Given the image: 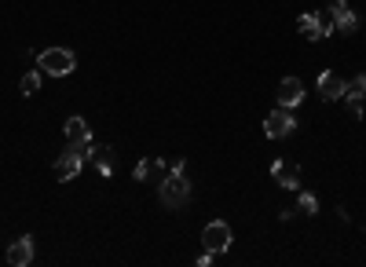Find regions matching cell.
<instances>
[{"instance_id": "obj_1", "label": "cell", "mask_w": 366, "mask_h": 267, "mask_svg": "<svg viewBox=\"0 0 366 267\" xmlns=\"http://www.w3.org/2000/svg\"><path fill=\"white\" fill-rule=\"evenodd\" d=\"M158 198H161V205L165 209H183L190 202V183H187V176L183 172H168L161 187H158Z\"/></svg>"}, {"instance_id": "obj_5", "label": "cell", "mask_w": 366, "mask_h": 267, "mask_svg": "<svg viewBox=\"0 0 366 267\" xmlns=\"http://www.w3.org/2000/svg\"><path fill=\"white\" fill-rule=\"evenodd\" d=\"M300 103H304V84H300L297 77H286L282 84H278V106H282V110H297Z\"/></svg>"}, {"instance_id": "obj_8", "label": "cell", "mask_w": 366, "mask_h": 267, "mask_svg": "<svg viewBox=\"0 0 366 267\" xmlns=\"http://www.w3.org/2000/svg\"><path fill=\"white\" fill-rule=\"evenodd\" d=\"M344 92H348V81H341V77L330 74V70L319 74V96H322V99L333 103V99H344Z\"/></svg>"}, {"instance_id": "obj_22", "label": "cell", "mask_w": 366, "mask_h": 267, "mask_svg": "<svg viewBox=\"0 0 366 267\" xmlns=\"http://www.w3.org/2000/svg\"><path fill=\"white\" fill-rule=\"evenodd\" d=\"M344 8H348L344 0H330V11H333V15H337V11H344Z\"/></svg>"}, {"instance_id": "obj_19", "label": "cell", "mask_w": 366, "mask_h": 267, "mask_svg": "<svg viewBox=\"0 0 366 267\" xmlns=\"http://www.w3.org/2000/svg\"><path fill=\"white\" fill-rule=\"evenodd\" d=\"M344 110H348L352 118H359V121H362V99H355V96H344Z\"/></svg>"}, {"instance_id": "obj_21", "label": "cell", "mask_w": 366, "mask_h": 267, "mask_svg": "<svg viewBox=\"0 0 366 267\" xmlns=\"http://www.w3.org/2000/svg\"><path fill=\"white\" fill-rule=\"evenodd\" d=\"M212 256H217V253H209V249H205V253L198 256V267H209V263H212Z\"/></svg>"}, {"instance_id": "obj_12", "label": "cell", "mask_w": 366, "mask_h": 267, "mask_svg": "<svg viewBox=\"0 0 366 267\" xmlns=\"http://www.w3.org/2000/svg\"><path fill=\"white\" fill-rule=\"evenodd\" d=\"M297 30L304 33L308 40H322V33H319V11H308V15H300V18H297Z\"/></svg>"}, {"instance_id": "obj_16", "label": "cell", "mask_w": 366, "mask_h": 267, "mask_svg": "<svg viewBox=\"0 0 366 267\" xmlns=\"http://www.w3.org/2000/svg\"><path fill=\"white\" fill-rule=\"evenodd\" d=\"M319 33H322V40H326L330 33H337V18H333V11H326V15L319 11Z\"/></svg>"}, {"instance_id": "obj_13", "label": "cell", "mask_w": 366, "mask_h": 267, "mask_svg": "<svg viewBox=\"0 0 366 267\" xmlns=\"http://www.w3.org/2000/svg\"><path fill=\"white\" fill-rule=\"evenodd\" d=\"M161 165H165V161H158V158H143V161L136 165V180H139V183L154 180V176L161 172Z\"/></svg>"}, {"instance_id": "obj_17", "label": "cell", "mask_w": 366, "mask_h": 267, "mask_svg": "<svg viewBox=\"0 0 366 267\" xmlns=\"http://www.w3.org/2000/svg\"><path fill=\"white\" fill-rule=\"evenodd\" d=\"M18 88H23V96H37L40 92V74H26Z\"/></svg>"}, {"instance_id": "obj_14", "label": "cell", "mask_w": 366, "mask_h": 267, "mask_svg": "<svg viewBox=\"0 0 366 267\" xmlns=\"http://www.w3.org/2000/svg\"><path fill=\"white\" fill-rule=\"evenodd\" d=\"M333 18H337V33H355V30H359V15H355V11H348V8L337 11Z\"/></svg>"}, {"instance_id": "obj_3", "label": "cell", "mask_w": 366, "mask_h": 267, "mask_svg": "<svg viewBox=\"0 0 366 267\" xmlns=\"http://www.w3.org/2000/svg\"><path fill=\"white\" fill-rule=\"evenodd\" d=\"M231 224L227 220H212V224L202 231V246L209 249V253H224V249H231Z\"/></svg>"}, {"instance_id": "obj_20", "label": "cell", "mask_w": 366, "mask_h": 267, "mask_svg": "<svg viewBox=\"0 0 366 267\" xmlns=\"http://www.w3.org/2000/svg\"><path fill=\"white\" fill-rule=\"evenodd\" d=\"M165 169H168V172H183V158H168Z\"/></svg>"}, {"instance_id": "obj_11", "label": "cell", "mask_w": 366, "mask_h": 267, "mask_svg": "<svg viewBox=\"0 0 366 267\" xmlns=\"http://www.w3.org/2000/svg\"><path fill=\"white\" fill-rule=\"evenodd\" d=\"M62 136H67V143H88V121L84 118H70L67 125H62Z\"/></svg>"}, {"instance_id": "obj_9", "label": "cell", "mask_w": 366, "mask_h": 267, "mask_svg": "<svg viewBox=\"0 0 366 267\" xmlns=\"http://www.w3.org/2000/svg\"><path fill=\"white\" fill-rule=\"evenodd\" d=\"M88 161H92L103 176H110V172H114V147H110V143H92Z\"/></svg>"}, {"instance_id": "obj_2", "label": "cell", "mask_w": 366, "mask_h": 267, "mask_svg": "<svg viewBox=\"0 0 366 267\" xmlns=\"http://www.w3.org/2000/svg\"><path fill=\"white\" fill-rule=\"evenodd\" d=\"M37 66H40V74H48V77H67V74H74L77 59L70 48H45L37 55Z\"/></svg>"}, {"instance_id": "obj_15", "label": "cell", "mask_w": 366, "mask_h": 267, "mask_svg": "<svg viewBox=\"0 0 366 267\" xmlns=\"http://www.w3.org/2000/svg\"><path fill=\"white\" fill-rule=\"evenodd\" d=\"M297 209L304 212V216H315V212H319V198H315L311 191H300V198H297Z\"/></svg>"}, {"instance_id": "obj_18", "label": "cell", "mask_w": 366, "mask_h": 267, "mask_svg": "<svg viewBox=\"0 0 366 267\" xmlns=\"http://www.w3.org/2000/svg\"><path fill=\"white\" fill-rule=\"evenodd\" d=\"M344 96H355V99H366V74H359L352 84H348V92Z\"/></svg>"}, {"instance_id": "obj_6", "label": "cell", "mask_w": 366, "mask_h": 267, "mask_svg": "<svg viewBox=\"0 0 366 267\" xmlns=\"http://www.w3.org/2000/svg\"><path fill=\"white\" fill-rule=\"evenodd\" d=\"M271 176H275V183H282L286 191H297V187H300V172H297V165H293L290 158L271 161Z\"/></svg>"}, {"instance_id": "obj_4", "label": "cell", "mask_w": 366, "mask_h": 267, "mask_svg": "<svg viewBox=\"0 0 366 267\" xmlns=\"http://www.w3.org/2000/svg\"><path fill=\"white\" fill-rule=\"evenodd\" d=\"M290 132H297V121H293L290 110L278 106V110H271V114L264 118V136L268 140H286Z\"/></svg>"}, {"instance_id": "obj_7", "label": "cell", "mask_w": 366, "mask_h": 267, "mask_svg": "<svg viewBox=\"0 0 366 267\" xmlns=\"http://www.w3.org/2000/svg\"><path fill=\"white\" fill-rule=\"evenodd\" d=\"M33 253H37V249H33V238L23 234L15 246H8V263H11V267H30V263H33Z\"/></svg>"}, {"instance_id": "obj_10", "label": "cell", "mask_w": 366, "mask_h": 267, "mask_svg": "<svg viewBox=\"0 0 366 267\" xmlns=\"http://www.w3.org/2000/svg\"><path fill=\"white\" fill-rule=\"evenodd\" d=\"M81 165H84V158H81V154L67 150V154H62V158L55 161V180H62V183H67V180H74V176L81 172Z\"/></svg>"}]
</instances>
